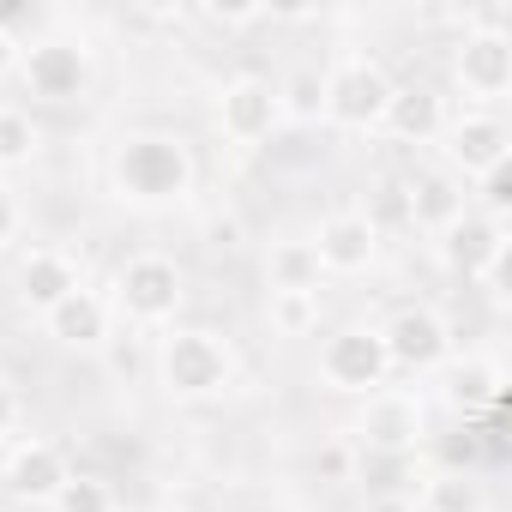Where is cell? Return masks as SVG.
I'll return each instance as SVG.
<instances>
[{
    "instance_id": "obj_13",
    "label": "cell",
    "mask_w": 512,
    "mask_h": 512,
    "mask_svg": "<svg viewBox=\"0 0 512 512\" xmlns=\"http://www.w3.org/2000/svg\"><path fill=\"white\" fill-rule=\"evenodd\" d=\"M506 260V217H482L464 211L452 229H440V266L464 284H476L482 272H494Z\"/></svg>"
},
{
    "instance_id": "obj_12",
    "label": "cell",
    "mask_w": 512,
    "mask_h": 512,
    "mask_svg": "<svg viewBox=\"0 0 512 512\" xmlns=\"http://www.w3.org/2000/svg\"><path fill=\"white\" fill-rule=\"evenodd\" d=\"M314 260H320V278H356L380 260V223L368 211H332L320 229H314Z\"/></svg>"
},
{
    "instance_id": "obj_15",
    "label": "cell",
    "mask_w": 512,
    "mask_h": 512,
    "mask_svg": "<svg viewBox=\"0 0 512 512\" xmlns=\"http://www.w3.org/2000/svg\"><path fill=\"white\" fill-rule=\"evenodd\" d=\"M67 476H73V464H67V452H61L55 440H19V446L7 452V470H0L7 494L25 500V506H49V500L67 488Z\"/></svg>"
},
{
    "instance_id": "obj_33",
    "label": "cell",
    "mask_w": 512,
    "mask_h": 512,
    "mask_svg": "<svg viewBox=\"0 0 512 512\" xmlns=\"http://www.w3.org/2000/svg\"><path fill=\"white\" fill-rule=\"evenodd\" d=\"M13 422H19V392H13V380L0 374V440L13 434Z\"/></svg>"
},
{
    "instance_id": "obj_21",
    "label": "cell",
    "mask_w": 512,
    "mask_h": 512,
    "mask_svg": "<svg viewBox=\"0 0 512 512\" xmlns=\"http://www.w3.org/2000/svg\"><path fill=\"white\" fill-rule=\"evenodd\" d=\"M416 512H488V488L476 470H428L416 488Z\"/></svg>"
},
{
    "instance_id": "obj_29",
    "label": "cell",
    "mask_w": 512,
    "mask_h": 512,
    "mask_svg": "<svg viewBox=\"0 0 512 512\" xmlns=\"http://www.w3.org/2000/svg\"><path fill=\"white\" fill-rule=\"evenodd\" d=\"M476 187H482V217H506V205H512V163L488 169Z\"/></svg>"
},
{
    "instance_id": "obj_8",
    "label": "cell",
    "mask_w": 512,
    "mask_h": 512,
    "mask_svg": "<svg viewBox=\"0 0 512 512\" xmlns=\"http://www.w3.org/2000/svg\"><path fill=\"white\" fill-rule=\"evenodd\" d=\"M452 79L476 109H494L512 91V37L500 25H476L452 49Z\"/></svg>"
},
{
    "instance_id": "obj_28",
    "label": "cell",
    "mask_w": 512,
    "mask_h": 512,
    "mask_svg": "<svg viewBox=\"0 0 512 512\" xmlns=\"http://www.w3.org/2000/svg\"><path fill=\"white\" fill-rule=\"evenodd\" d=\"M97 356H103V362H109V374H121V380H133V374L145 368V350H139V338H133V332L109 338V344H103Z\"/></svg>"
},
{
    "instance_id": "obj_17",
    "label": "cell",
    "mask_w": 512,
    "mask_h": 512,
    "mask_svg": "<svg viewBox=\"0 0 512 512\" xmlns=\"http://www.w3.org/2000/svg\"><path fill=\"white\" fill-rule=\"evenodd\" d=\"M73 290H85V278H79V260H73V253H61V247H31L25 260H19V302H25L31 314L61 308Z\"/></svg>"
},
{
    "instance_id": "obj_27",
    "label": "cell",
    "mask_w": 512,
    "mask_h": 512,
    "mask_svg": "<svg viewBox=\"0 0 512 512\" xmlns=\"http://www.w3.org/2000/svg\"><path fill=\"white\" fill-rule=\"evenodd\" d=\"M314 470H320V482H350V470H356V440H326V446L314 452Z\"/></svg>"
},
{
    "instance_id": "obj_14",
    "label": "cell",
    "mask_w": 512,
    "mask_h": 512,
    "mask_svg": "<svg viewBox=\"0 0 512 512\" xmlns=\"http://www.w3.org/2000/svg\"><path fill=\"white\" fill-rule=\"evenodd\" d=\"M440 398L470 422V416H488V410H500V398H506V368L494 362V356H482V350H452L446 362H440Z\"/></svg>"
},
{
    "instance_id": "obj_7",
    "label": "cell",
    "mask_w": 512,
    "mask_h": 512,
    "mask_svg": "<svg viewBox=\"0 0 512 512\" xmlns=\"http://www.w3.org/2000/svg\"><path fill=\"white\" fill-rule=\"evenodd\" d=\"M217 133L241 151L253 145H266L284 133V103H278V85L260 79V73H241L217 91Z\"/></svg>"
},
{
    "instance_id": "obj_22",
    "label": "cell",
    "mask_w": 512,
    "mask_h": 512,
    "mask_svg": "<svg viewBox=\"0 0 512 512\" xmlns=\"http://www.w3.org/2000/svg\"><path fill=\"white\" fill-rule=\"evenodd\" d=\"M266 284L272 290H320V260L308 241H278L266 253Z\"/></svg>"
},
{
    "instance_id": "obj_4",
    "label": "cell",
    "mask_w": 512,
    "mask_h": 512,
    "mask_svg": "<svg viewBox=\"0 0 512 512\" xmlns=\"http://www.w3.org/2000/svg\"><path fill=\"white\" fill-rule=\"evenodd\" d=\"M320 79H326V115H320V121L344 127V133H374V127L386 121L392 73H386L374 55H344V61H332Z\"/></svg>"
},
{
    "instance_id": "obj_2",
    "label": "cell",
    "mask_w": 512,
    "mask_h": 512,
    "mask_svg": "<svg viewBox=\"0 0 512 512\" xmlns=\"http://www.w3.org/2000/svg\"><path fill=\"white\" fill-rule=\"evenodd\" d=\"M151 374L175 404H205L235 386V350L211 326H163L151 350Z\"/></svg>"
},
{
    "instance_id": "obj_16",
    "label": "cell",
    "mask_w": 512,
    "mask_h": 512,
    "mask_svg": "<svg viewBox=\"0 0 512 512\" xmlns=\"http://www.w3.org/2000/svg\"><path fill=\"white\" fill-rule=\"evenodd\" d=\"M43 332H49L61 350H103V344L115 338V308H109V296H97V290H73L61 308L43 314Z\"/></svg>"
},
{
    "instance_id": "obj_18",
    "label": "cell",
    "mask_w": 512,
    "mask_h": 512,
    "mask_svg": "<svg viewBox=\"0 0 512 512\" xmlns=\"http://www.w3.org/2000/svg\"><path fill=\"white\" fill-rule=\"evenodd\" d=\"M464 211H470V193H464L458 175H446V169H422V175L404 181V223L440 235V229H452Z\"/></svg>"
},
{
    "instance_id": "obj_23",
    "label": "cell",
    "mask_w": 512,
    "mask_h": 512,
    "mask_svg": "<svg viewBox=\"0 0 512 512\" xmlns=\"http://www.w3.org/2000/svg\"><path fill=\"white\" fill-rule=\"evenodd\" d=\"M278 103H284V127L296 121V127H314L320 115H326V79H320V67H296L284 85H278Z\"/></svg>"
},
{
    "instance_id": "obj_34",
    "label": "cell",
    "mask_w": 512,
    "mask_h": 512,
    "mask_svg": "<svg viewBox=\"0 0 512 512\" xmlns=\"http://www.w3.org/2000/svg\"><path fill=\"white\" fill-rule=\"evenodd\" d=\"M362 512H416V494H374Z\"/></svg>"
},
{
    "instance_id": "obj_26",
    "label": "cell",
    "mask_w": 512,
    "mask_h": 512,
    "mask_svg": "<svg viewBox=\"0 0 512 512\" xmlns=\"http://www.w3.org/2000/svg\"><path fill=\"white\" fill-rule=\"evenodd\" d=\"M49 512H115V488L103 476H67V488L49 500Z\"/></svg>"
},
{
    "instance_id": "obj_6",
    "label": "cell",
    "mask_w": 512,
    "mask_h": 512,
    "mask_svg": "<svg viewBox=\"0 0 512 512\" xmlns=\"http://www.w3.org/2000/svg\"><path fill=\"white\" fill-rule=\"evenodd\" d=\"M19 79L43 103H73L91 91V49L85 37H37L19 49Z\"/></svg>"
},
{
    "instance_id": "obj_10",
    "label": "cell",
    "mask_w": 512,
    "mask_h": 512,
    "mask_svg": "<svg viewBox=\"0 0 512 512\" xmlns=\"http://www.w3.org/2000/svg\"><path fill=\"white\" fill-rule=\"evenodd\" d=\"M380 344L392 374H440V362L452 356V326L440 308H398L380 326Z\"/></svg>"
},
{
    "instance_id": "obj_5",
    "label": "cell",
    "mask_w": 512,
    "mask_h": 512,
    "mask_svg": "<svg viewBox=\"0 0 512 512\" xmlns=\"http://www.w3.org/2000/svg\"><path fill=\"white\" fill-rule=\"evenodd\" d=\"M320 380L326 392H344V398H368L392 380V362H386V344H380V326H344L320 344Z\"/></svg>"
},
{
    "instance_id": "obj_11",
    "label": "cell",
    "mask_w": 512,
    "mask_h": 512,
    "mask_svg": "<svg viewBox=\"0 0 512 512\" xmlns=\"http://www.w3.org/2000/svg\"><path fill=\"white\" fill-rule=\"evenodd\" d=\"M440 157H446V175H458V181H482L488 169L512 163V133H506L500 115L470 109V115L446 121V133H440Z\"/></svg>"
},
{
    "instance_id": "obj_20",
    "label": "cell",
    "mask_w": 512,
    "mask_h": 512,
    "mask_svg": "<svg viewBox=\"0 0 512 512\" xmlns=\"http://www.w3.org/2000/svg\"><path fill=\"white\" fill-rule=\"evenodd\" d=\"M422 476H428V470L416 464V452H362V446H356L350 482H362L368 500H374V494H416Z\"/></svg>"
},
{
    "instance_id": "obj_24",
    "label": "cell",
    "mask_w": 512,
    "mask_h": 512,
    "mask_svg": "<svg viewBox=\"0 0 512 512\" xmlns=\"http://www.w3.org/2000/svg\"><path fill=\"white\" fill-rule=\"evenodd\" d=\"M266 314H272L278 338H308L320 326V290H272Z\"/></svg>"
},
{
    "instance_id": "obj_32",
    "label": "cell",
    "mask_w": 512,
    "mask_h": 512,
    "mask_svg": "<svg viewBox=\"0 0 512 512\" xmlns=\"http://www.w3.org/2000/svg\"><path fill=\"white\" fill-rule=\"evenodd\" d=\"M19 235V199H13V187L0 181V247H7Z\"/></svg>"
},
{
    "instance_id": "obj_19",
    "label": "cell",
    "mask_w": 512,
    "mask_h": 512,
    "mask_svg": "<svg viewBox=\"0 0 512 512\" xmlns=\"http://www.w3.org/2000/svg\"><path fill=\"white\" fill-rule=\"evenodd\" d=\"M446 97L434 91V85H392V103H386V133L398 139V145H440V133H446Z\"/></svg>"
},
{
    "instance_id": "obj_25",
    "label": "cell",
    "mask_w": 512,
    "mask_h": 512,
    "mask_svg": "<svg viewBox=\"0 0 512 512\" xmlns=\"http://www.w3.org/2000/svg\"><path fill=\"white\" fill-rule=\"evenodd\" d=\"M37 157V121L25 109H0V169H25Z\"/></svg>"
},
{
    "instance_id": "obj_9",
    "label": "cell",
    "mask_w": 512,
    "mask_h": 512,
    "mask_svg": "<svg viewBox=\"0 0 512 512\" xmlns=\"http://www.w3.org/2000/svg\"><path fill=\"white\" fill-rule=\"evenodd\" d=\"M428 440V410L416 392L404 386H380L362 398V416H356V446L362 452H422Z\"/></svg>"
},
{
    "instance_id": "obj_30",
    "label": "cell",
    "mask_w": 512,
    "mask_h": 512,
    "mask_svg": "<svg viewBox=\"0 0 512 512\" xmlns=\"http://www.w3.org/2000/svg\"><path fill=\"white\" fill-rule=\"evenodd\" d=\"M205 241L223 247V253H235V247H241V217H211V223H205Z\"/></svg>"
},
{
    "instance_id": "obj_1",
    "label": "cell",
    "mask_w": 512,
    "mask_h": 512,
    "mask_svg": "<svg viewBox=\"0 0 512 512\" xmlns=\"http://www.w3.org/2000/svg\"><path fill=\"white\" fill-rule=\"evenodd\" d=\"M109 175H115V193H121L127 205L157 211V205H181V199L193 193V175H199V169H193V151H187L181 133L139 127V133H127V139L115 145Z\"/></svg>"
},
{
    "instance_id": "obj_31",
    "label": "cell",
    "mask_w": 512,
    "mask_h": 512,
    "mask_svg": "<svg viewBox=\"0 0 512 512\" xmlns=\"http://www.w3.org/2000/svg\"><path fill=\"white\" fill-rule=\"evenodd\" d=\"M199 13H205L211 25H260V19H266L260 7H199Z\"/></svg>"
},
{
    "instance_id": "obj_35",
    "label": "cell",
    "mask_w": 512,
    "mask_h": 512,
    "mask_svg": "<svg viewBox=\"0 0 512 512\" xmlns=\"http://www.w3.org/2000/svg\"><path fill=\"white\" fill-rule=\"evenodd\" d=\"M19 49H25L19 37H7V31H0V79H13V73H19Z\"/></svg>"
},
{
    "instance_id": "obj_3",
    "label": "cell",
    "mask_w": 512,
    "mask_h": 512,
    "mask_svg": "<svg viewBox=\"0 0 512 512\" xmlns=\"http://www.w3.org/2000/svg\"><path fill=\"white\" fill-rule=\"evenodd\" d=\"M187 302V272L169 260V253H133V260H121L115 272V314L139 332H157V326H175Z\"/></svg>"
}]
</instances>
